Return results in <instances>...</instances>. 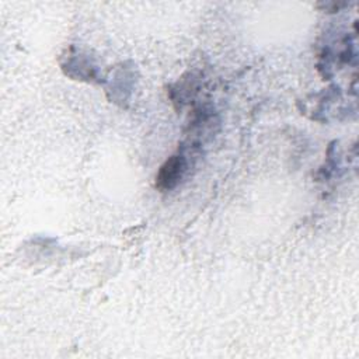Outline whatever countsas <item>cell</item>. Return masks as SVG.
Returning <instances> with one entry per match:
<instances>
[{"label": "cell", "instance_id": "cell-1", "mask_svg": "<svg viewBox=\"0 0 359 359\" xmlns=\"http://www.w3.org/2000/svg\"><path fill=\"white\" fill-rule=\"evenodd\" d=\"M185 170V160L182 156H172L170 157L160 168L157 178H156V185L157 188L165 191L174 188L178 181L182 177V172Z\"/></svg>", "mask_w": 359, "mask_h": 359}]
</instances>
